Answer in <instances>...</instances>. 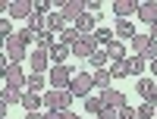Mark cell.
<instances>
[{
  "label": "cell",
  "mask_w": 157,
  "mask_h": 119,
  "mask_svg": "<svg viewBox=\"0 0 157 119\" xmlns=\"http://www.w3.org/2000/svg\"><path fill=\"white\" fill-rule=\"evenodd\" d=\"M69 91H72V97H78V100L91 97V91H94V75H91L88 69L75 72V75H72V85H69Z\"/></svg>",
  "instance_id": "obj_1"
},
{
  "label": "cell",
  "mask_w": 157,
  "mask_h": 119,
  "mask_svg": "<svg viewBox=\"0 0 157 119\" xmlns=\"http://www.w3.org/2000/svg\"><path fill=\"white\" fill-rule=\"evenodd\" d=\"M72 91H54V88H50V91H44V107L47 110H60V113H66L69 107H72Z\"/></svg>",
  "instance_id": "obj_2"
},
{
  "label": "cell",
  "mask_w": 157,
  "mask_h": 119,
  "mask_svg": "<svg viewBox=\"0 0 157 119\" xmlns=\"http://www.w3.org/2000/svg\"><path fill=\"white\" fill-rule=\"evenodd\" d=\"M129 44H132V54H135V57H145L148 63H154V60H157V44L151 41V35H141V32H138Z\"/></svg>",
  "instance_id": "obj_3"
},
{
  "label": "cell",
  "mask_w": 157,
  "mask_h": 119,
  "mask_svg": "<svg viewBox=\"0 0 157 119\" xmlns=\"http://www.w3.org/2000/svg\"><path fill=\"white\" fill-rule=\"evenodd\" d=\"M72 69L69 66H54V69L47 72V82H50V88L54 91H69V85H72Z\"/></svg>",
  "instance_id": "obj_4"
},
{
  "label": "cell",
  "mask_w": 157,
  "mask_h": 119,
  "mask_svg": "<svg viewBox=\"0 0 157 119\" xmlns=\"http://www.w3.org/2000/svg\"><path fill=\"white\" fill-rule=\"evenodd\" d=\"M29 54H32V50H29V47H25V44L19 41V38H16V35H13V38H10V41H3V57H6V60H10L13 66H19V63H22L25 57H29Z\"/></svg>",
  "instance_id": "obj_5"
},
{
  "label": "cell",
  "mask_w": 157,
  "mask_h": 119,
  "mask_svg": "<svg viewBox=\"0 0 157 119\" xmlns=\"http://www.w3.org/2000/svg\"><path fill=\"white\" fill-rule=\"evenodd\" d=\"M3 88L25 91V88H29V75H25L19 66H6V69H3Z\"/></svg>",
  "instance_id": "obj_6"
},
{
  "label": "cell",
  "mask_w": 157,
  "mask_h": 119,
  "mask_svg": "<svg viewBox=\"0 0 157 119\" xmlns=\"http://www.w3.org/2000/svg\"><path fill=\"white\" fill-rule=\"evenodd\" d=\"M6 16L29 22V19L35 16V3H32V0H13V3H6Z\"/></svg>",
  "instance_id": "obj_7"
},
{
  "label": "cell",
  "mask_w": 157,
  "mask_h": 119,
  "mask_svg": "<svg viewBox=\"0 0 157 119\" xmlns=\"http://www.w3.org/2000/svg\"><path fill=\"white\" fill-rule=\"evenodd\" d=\"M29 63H32V72H41V75H47L50 69H54V63H50V50H32L29 54Z\"/></svg>",
  "instance_id": "obj_8"
},
{
  "label": "cell",
  "mask_w": 157,
  "mask_h": 119,
  "mask_svg": "<svg viewBox=\"0 0 157 119\" xmlns=\"http://www.w3.org/2000/svg\"><path fill=\"white\" fill-rule=\"evenodd\" d=\"M98 50V41H94V35H82L78 41L72 44V57H82V60H88L91 54Z\"/></svg>",
  "instance_id": "obj_9"
},
{
  "label": "cell",
  "mask_w": 157,
  "mask_h": 119,
  "mask_svg": "<svg viewBox=\"0 0 157 119\" xmlns=\"http://www.w3.org/2000/svg\"><path fill=\"white\" fill-rule=\"evenodd\" d=\"M101 100H104V110H113V113H120V110L126 107V94H123V91H116V88L104 91Z\"/></svg>",
  "instance_id": "obj_10"
},
{
  "label": "cell",
  "mask_w": 157,
  "mask_h": 119,
  "mask_svg": "<svg viewBox=\"0 0 157 119\" xmlns=\"http://www.w3.org/2000/svg\"><path fill=\"white\" fill-rule=\"evenodd\" d=\"M60 13L66 16V22H78L88 13V6L82 3V0H69V3H60Z\"/></svg>",
  "instance_id": "obj_11"
},
{
  "label": "cell",
  "mask_w": 157,
  "mask_h": 119,
  "mask_svg": "<svg viewBox=\"0 0 157 119\" xmlns=\"http://www.w3.org/2000/svg\"><path fill=\"white\" fill-rule=\"evenodd\" d=\"M113 32H116V41H132V38L138 35V28L129 19H116L113 22Z\"/></svg>",
  "instance_id": "obj_12"
},
{
  "label": "cell",
  "mask_w": 157,
  "mask_h": 119,
  "mask_svg": "<svg viewBox=\"0 0 157 119\" xmlns=\"http://www.w3.org/2000/svg\"><path fill=\"white\" fill-rule=\"evenodd\" d=\"M72 57V47L69 44H63V41H57L54 47H50V63L54 66H66V60Z\"/></svg>",
  "instance_id": "obj_13"
},
{
  "label": "cell",
  "mask_w": 157,
  "mask_h": 119,
  "mask_svg": "<svg viewBox=\"0 0 157 119\" xmlns=\"http://www.w3.org/2000/svg\"><path fill=\"white\" fill-rule=\"evenodd\" d=\"M132 13H138V0H116L113 3V16L116 19H129Z\"/></svg>",
  "instance_id": "obj_14"
},
{
  "label": "cell",
  "mask_w": 157,
  "mask_h": 119,
  "mask_svg": "<svg viewBox=\"0 0 157 119\" xmlns=\"http://www.w3.org/2000/svg\"><path fill=\"white\" fill-rule=\"evenodd\" d=\"M138 19L154 25L157 22V0H145V3H138Z\"/></svg>",
  "instance_id": "obj_15"
},
{
  "label": "cell",
  "mask_w": 157,
  "mask_h": 119,
  "mask_svg": "<svg viewBox=\"0 0 157 119\" xmlns=\"http://www.w3.org/2000/svg\"><path fill=\"white\" fill-rule=\"evenodd\" d=\"M41 103H44V94H35V91H25V94H22L25 113H41Z\"/></svg>",
  "instance_id": "obj_16"
},
{
  "label": "cell",
  "mask_w": 157,
  "mask_h": 119,
  "mask_svg": "<svg viewBox=\"0 0 157 119\" xmlns=\"http://www.w3.org/2000/svg\"><path fill=\"white\" fill-rule=\"evenodd\" d=\"M107 63H110V57H107V50H94V54H91L88 57V66H91V72H98V69H107ZM88 66H85V69H88Z\"/></svg>",
  "instance_id": "obj_17"
},
{
  "label": "cell",
  "mask_w": 157,
  "mask_h": 119,
  "mask_svg": "<svg viewBox=\"0 0 157 119\" xmlns=\"http://www.w3.org/2000/svg\"><path fill=\"white\" fill-rule=\"evenodd\" d=\"M75 28H78V35H94V32H98V16L85 13V16L75 22Z\"/></svg>",
  "instance_id": "obj_18"
},
{
  "label": "cell",
  "mask_w": 157,
  "mask_h": 119,
  "mask_svg": "<svg viewBox=\"0 0 157 119\" xmlns=\"http://www.w3.org/2000/svg\"><path fill=\"white\" fill-rule=\"evenodd\" d=\"M126 66H129V75H135V78H141V72H145V66H151V63H148L145 57H135V54H129Z\"/></svg>",
  "instance_id": "obj_19"
},
{
  "label": "cell",
  "mask_w": 157,
  "mask_h": 119,
  "mask_svg": "<svg viewBox=\"0 0 157 119\" xmlns=\"http://www.w3.org/2000/svg\"><path fill=\"white\" fill-rule=\"evenodd\" d=\"M104 50H107V57H110V63H123V60H129V54H126V47H123V41H113V44H107Z\"/></svg>",
  "instance_id": "obj_20"
},
{
  "label": "cell",
  "mask_w": 157,
  "mask_h": 119,
  "mask_svg": "<svg viewBox=\"0 0 157 119\" xmlns=\"http://www.w3.org/2000/svg\"><path fill=\"white\" fill-rule=\"evenodd\" d=\"M91 75H94V88L101 91V94H104V91H110L113 88V82H110V69H98V72H91Z\"/></svg>",
  "instance_id": "obj_21"
},
{
  "label": "cell",
  "mask_w": 157,
  "mask_h": 119,
  "mask_svg": "<svg viewBox=\"0 0 157 119\" xmlns=\"http://www.w3.org/2000/svg\"><path fill=\"white\" fill-rule=\"evenodd\" d=\"M22 94H25V91H16V88H3V91H0V107H10V103H22Z\"/></svg>",
  "instance_id": "obj_22"
},
{
  "label": "cell",
  "mask_w": 157,
  "mask_h": 119,
  "mask_svg": "<svg viewBox=\"0 0 157 119\" xmlns=\"http://www.w3.org/2000/svg\"><path fill=\"white\" fill-rule=\"evenodd\" d=\"M63 28H66V16H63V13L60 9H54V13H50V16H47V32H63Z\"/></svg>",
  "instance_id": "obj_23"
},
{
  "label": "cell",
  "mask_w": 157,
  "mask_h": 119,
  "mask_svg": "<svg viewBox=\"0 0 157 119\" xmlns=\"http://www.w3.org/2000/svg\"><path fill=\"white\" fill-rule=\"evenodd\" d=\"M135 91H138V97H151L154 91H157V85H154V78H135Z\"/></svg>",
  "instance_id": "obj_24"
},
{
  "label": "cell",
  "mask_w": 157,
  "mask_h": 119,
  "mask_svg": "<svg viewBox=\"0 0 157 119\" xmlns=\"http://www.w3.org/2000/svg\"><path fill=\"white\" fill-rule=\"evenodd\" d=\"M44 85H47V75H41V72H32V75H29V88H25V91L44 94Z\"/></svg>",
  "instance_id": "obj_25"
},
{
  "label": "cell",
  "mask_w": 157,
  "mask_h": 119,
  "mask_svg": "<svg viewBox=\"0 0 157 119\" xmlns=\"http://www.w3.org/2000/svg\"><path fill=\"white\" fill-rule=\"evenodd\" d=\"M54 44H57V35H54V32H41V35H38V41H35L38 50H50Z\"/></svg>",
  "instance_id": "obj_26"
},
{
  "label": "cell",
  "mask_w": 157,
  "mask_h": 119,
  "mask_svg": "<svg viewBox=\"0 0 157 119\" xmlns=\"http://www.w3.org/2000/svg\"><path fill=\"white\" fill-rule=\"evenodd\" d=\"M113 35H116L113 28H98V32H94V41H98V47H107V44H113V41H116Z\"/></svg>",
  "instance_id": "obj_27"
},
{
  "label": "cell",
  "mask_w": 157,
  "mask_h": 119,
  "mask_svg": "<svg viewBox=\"0 0 157 119\" xmlns=\"http://www.w3.org/2000/svg\"><path fill=\"white\" fill-rule=\"evenodd\" d=\"M29 28H32L35 35H41V32H47V16H38V13H35V16L29 19Z\"/></svg>",
  "instance_id": "obj_28"
},
{
  "label": "cell",
  "mask_w": 157,
  "mask_h": 119,
  "mask_svg": "<svg viewBox=\"0 0 157 119\" xmlns=\"http://www.w3.org/2000/svg\"><path fill=\"white\" fill-rule=\"evenodd\" d=\"M85 110H88L91 116H101V113H104V100H101V97H85Z\"/></svg>",
  "instance_id": "obj_29"
},
{
  "label": "cell",
  "mask_w": 157,
  "mask_h": 119,
  "mask_svg": "<svg viewBox=\"0 0 157 119\" xmlns=\"http://www.w3.org/2000/svg\"><path fill=\"white\" fill-rule=\"evenodd\" d=\"M16 38H19V41H22L25 47H29V44H35V41H38V35H35V32L29 28V25H25V28H19V32H16Z\"/></svg>",
  "instance_id": "obj_30"
},
{
  "label": "cell",
  "mask_w": 157,
  "mask_h": 119,
  "mask_svg": "<svg viewBox=\"0 0 157 119\" xmlns=\"http://www.w3.org/2000/svg\"><path fill=\"white\" fill-rule=\"evenodd\" d=\"M78 38H82V35H78V28H63V32H60V41H63V44H69V47L78 41Z\"/></svg>",
  "instance_id": "obj_31"
},
{
  "label": "cell",
  "mask_w": 157,
  "mask_h": 119,
  "mask_svg": "<svg viewBox=\"0 0 157 119\" xmlns=\"http://www.w3.org/2000/svg\"><path fill=\"white\" fill-rule=\"evenodd\" d=\"M0 35H3V41H10V38L16 35V32H13V19H10V16L0 19Z\"/></svg>",
  "instance_id": "obj_32"
},
{
  "label": "cell",
  "mask_w": 157,
  "mask_h": 119,
  "mask_svg": "<svg viewBox=\"0 0 157 119\" xmlns=\"http://www.w3.org/2000/svg\"><path fill=\"white\" fill-rule=\"evenodd\" d=\"M151 116H157V107H154V103H138V119H151Z\"/></svg>",
  "instance_id": "obj_33"
},
{
  "label": "cell",
  "mask_w": 157,
  "mask_h": 119,
  "mask_svg": "<svg viewBox=\"0 0 157 119\" xmlns=\"http://www.w3.org/2000/svg\"><path fill=\"white\" fill-rule=\"evenodd\" d=\"M110 75H113V78H129V66H126V60H123V63H113Z\"/></svg>",
  "instance_id": "obj_34"
},
{
  "label": "cell",
  "mask_w": 157,
  "mask_h": 119,
  "mask_svg": "<svg viewBox=\"0 0 157 119\" xmlns=\"http://www.w3.org/2000/svg\"><path fill=\"white\" fill-rule=\"evenodd\" d=\"M32 3H35L38 16H50V13H54V9H50V0H32Z\"/></svg>",
  "instance_id": "obj_35"
},
{
  "label": "cell",
  "mask_w": 157,
  "mask_h": 119,
  "mask_svg": "<svg viewBox=\"0 0 157 119\" xmlns=\"http://www.w3.org/2000/svg\"><path fill=\"white\" fill-rule=\"evenodd\" d=\"M120 119H138V107H132V103H126V107L120 110Z\"/></svg>",
  "instance_id": "obj_36"
},
{
  "label": "cell",
  "mask_w": 157,
  "mask_h": 119,
  "mask_svg": "<svg viewBox=\"0 0 157 119\" xmlns=\"http://www.w3.org/2000/svg\"><path fill=\"white\" fill-rule=\"evenodd\" d=\"M88 13H91V16H101V3H98V0H88Z\"/></svg>",
  "instance_id": "obj_37"
},
{
  "label": "cell",
  "mask_w": 157,
  "mask_h": 119,
  "mask_svg": "<svg viewBox=\"0 0 157 119\" xmlns=\"http://www.w3.org/2000/svg\"><path fill=\"white\" fill-rule=\"evenodd\" d=\"M44 119H63V113H60V110H47Z\"/></svg>",
  "instance_id": "obj_38"
},
{
  "label": "cell",
  "mask_w": 157,
  "mask_h": 119,
  "mask_svg": "<svg viewBox=\"0 0 157 119\" xmlns=\"http://www.w3.org/2000/svg\"><path fill=\"white\" fill-rule=\"evenodd\" d=\"M151 41H154V44H157V22H154V25H151Z\"/></svg>",
  "instance_id": "obj_39"
},
{
  "label": "cell",
  "mask_w": 157,
  "mask_h": 119,
  "mask_svg": "<svg viewBox=\"0 0 157 119\" xmlns=\"http://www.w3.org/2000/svg\"><path fill=\"white\" fill-rule=\"evenodd\" d=\"M25 119H44V113H25Z\"/></svg>",
  "instance_id": "obj_40"
},
{
  "label": "cell",
  "mask_w": 157,
  "mask_h": 119,
  "mask_svg": "<svg viewBox=\"0 0 157 119\" xmlns=\"http://www.w3.org/2000/svg\"><path fill=\"white\" fill-rule=\"evenodd\" d=\"M63 119H82V116H75V113H69V110H66V113H63Z\"/></svg>",
  "instance_id": "obj_41"
},
{
  "label": "cell",
  "mask_w": 157,
  "mask_h": 119,
  "mask_svg": "<svg viewBox=\"0 0 157 119\" xmlns=\"http://www.w3.org/2000/svg\"><path fill=\"white\" fill-rule=\"evenodd\" d=\"M151 75H154V78H157V60H154V63H151Z\"/></svg>",
  "instance_id": "obj_42"
},
{
  "label": "cell",
  "mask_w": 157,
  "mask_h": 119,
  "mask_svg": "<svg viewBox=\"0 0 157 119\" xmlns=\"http://www.w3.org/2000/svg\"><path fill=\"white\" fill-rule=\"evenodd\" d=\"M6 119H10V116H6Z\"/></svg>",
  "instance_id": "obj_43"
}]
</instances>
